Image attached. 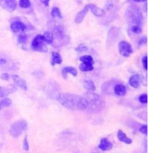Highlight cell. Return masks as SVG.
<instances>
[{"label":"cell","instance_id":"32","mask_svg":"<svg viewBox=\"0 0 152 153\" xmlns=\"http://www.w3.org/2000/svg\"><path fill=\"white\" fill-rule=\"evenodd\" d=\"M1 78L5 80H8L9 79V75L8 74H2L1 76Z\"/></svg>","mask_w":152,"mask_h":153},{"label":"cell","instance_id":"31","mask_svg":"<svg viewBox=\"0 0 152 153\" xmlns=\"http://www.w3.org/2000/svg\"><path fill=\"white\" fill-rule=\"evenodd\" d=\"M147 41H148L147 38L146 37H144V38H142L140 39V40L139 42V44L140 45H142L143 44H145L147 42Z\"/></svg>","mask_w":152,"mask_h":153},{"label":"cell","instance_id":"27","mask_svg":"<svg viewBox=\"0 0 152 153\" xmlns=\"http://www.w3.org/2000/svg\"><path fill=\"white\" fill-rule=\"evenodd\" d=\"M148 95L146 94H143L141 95L139 97V101L143 104H147L148 103Z\"/></svg>","mask_w":152,"mask_h":153},{"label":"cell","instance_id":"7","mask_svg":"<svg viewBox=\"0 0 152 153\" xmlns=\"http://www.w3.org/2000/svg\"><path fill=\"white\" fill-rule=\"evenodd\" d=\"M86 7L88 8V10H90V11L93 15L97 17H102L105 14V11L103 9L98 7L97 5L93 4H89L86 5Z\"/></svg>","mask_w":152,"mask_h":153},{"label":"cell","instance_id":"4","mask_svg":"<svg viewBox=\"0 0 152 153\" xmlns=\"http://www.w3.org/2000/svg\"><path fill=\"white\" fill-rule=\"evenodd\" d=\"M82 63L80 65L79 69L82 72H89L94 69V61L91 56L86 55L81 57L79 59Z\"/></svg>","mask_w":152,"mask_h":153},{"label":"cell","instance_id":"30","mask_svg":"<svg viewBox=\"0 0 152 153\" xmlns=\"http://www.w3.org/2000/svg\"><path fill=\"white\" fill-rule=\"evenodd\" d=\"M142 63L146 71H148V56H145L142 59Z\"/></svg>","mask_w":152,"mask_h":153},{"label":"cell","instance_id":"9","mask_svg":"<svg viewBox=\"0 0 152 153\" xmlns=\"http://www.w3.org/2000/svg\"><path fill=\"white\" fill-rule=\"evenodd\" d=\"M12 79L17 86H19L20 88H21L22 89H23L24 91L27 90V84H26V81L23 79L21 78L20 77L17 75H12Z\"/></svg>","mask_w":152,"mask_h":153},{"label":"cell","instance_id":"3","mask_svg":"<svg viewBox=\"0 0 152 153\" xmlns=\"http://www.w3.org/2000/svg\"><path fill=\"white\" fill-rule=\"evenodd\" d=\"M27 127V123L24 120H18L13 123L10 129V133L14 138L18 137Z\"/></svg>","mask_w":152,"mask_h":153},{"label":"cell","instance_id":"5","mask_svg":"<svg viewBox=\"0 0 152 153\" xmlns=\"http://www.w3.org/2000/svg\"><path fill=\"white\" fill-rule=\"evenodd\" d=\"M44 42L43 35H38L32 42V48L34 51L46 53L48 51V48Z\"/></svg>","mask_w":152,"mask_h":153},{"label":"cell","instance_id":"17","mask_svg":"<svg viewBox=\"0 0 152 153\" xmlns=\"http://www.w3.org/2000/svg\"><path fill=\"white\" fill-rule=\"evenodd\" d=\"M63 62V59L58 53L54 52L52 53L51 57V65L55 66L56 64L60 65Z\"/></svg>","mask_w":152,"mask_h":153},{"label":"cell","instance_id":"20","mask_svg":"<svg viewBox=\"0 0 152 153\" xmlns=\"http://www.w3.org/2000/svg\"><path fill=\"white\" fill-rule=\"evenodd\" d=\"M84 88L89 91H93L96 89L95 85L94 83L90 80H87L84 82Z\"/></svg>","mask_w":152,"mask_h":153},{"label":"cell","instance_id":"14","mask_svg":"<svg viewBox=\"0 0 152 153\" xmlns=\"http://www.w3.org/2000/svg\"><path fill=\"white\" fill-rule=\"evenodd\" d=\"M117 137L120 141L123 142L127 144H130L132 143V140L130 138H128L126 134L124 132H123L121 130H119L118 131Z\"/></svg>","mask_w":152,"mask_h":153},{"label":"cell","instance_id":"15","mask_svg":"<svg viewBox=\"0 0 152 153\" xmlns=\"http://www.w3.org/2000/svg\"><path fill=\"white\" fill-rule=\"evenodd\" d=\"M68 74H70L74 76H76L77 75V71L73 67H66L62 71V75L65 79H67Z\"/></svg>","mask_w":152,"mask_h":153},{"label":"cell","instance_id":"26","mask_svg":"<svg viewBox=\"0 0 152 153\" xmlns=\"http://www.w3.org/2000/svg\"><path fill=\"white\" fill-rule=\"evenodd\" d=\"M27 40V36L26 34H21L18 36V42L22 44V43H25Z\"/></svg>","mask_w":152,"mask_h":153},{"label":"cell","instance_id":"11","mask_svg":"<svg viewBox=\"0 0 152 153\" xmlns=\"http://www.w3.org/2000/svg\"><path fill=\"white\" fill-rule=\"evenodd\" d=\"M88 10H89L88 8L85 6V7L81 11H79L77 14V15L75 17V22L77 24L81 23L83 21L86 14H87Z\"/></svg>","mask_w":152,"mask_h":153},{"label":"cell","instance_id":"8","mask_svg":"<svg viewBox=\"0 0 152 153\" xmlns=\"http://www.w3.org/2000/svg\"><path fill=\"white\" fill-rule=\"evenodd\" d=\"M11 30L14 33H18L24 32L27 27L25 24L21 22H15L11 24L10 25Z\"/></svg>","mask_w":152,"mask_h":153},{"label":"cell","instance_id":"10","mask_svg":"<svg viewBox=\"0 0 152 153\" xmlns=\"http://www.w3.org/2000/svg\"><path fill=\"white\" fill-rule=\"evenodd\" d=\"M16 91L17 88L15 86H11L8 88L0 86V98L7 97L10 94L15 92Z\"/></svg>","mask_w":152,"mask_h":153},{"label":"cell","instance_id":"25","mask_svg":"<svg viewBox=\"0 0 152 153\" xmlns=\"http://www.w3.org/2000/svg\"><path fill=\"white\" fill-rule=\"evenodd\" d=\"M131 30L134 33L139 34V33H140L142 32V29L139 25H136L133 26L131 27Z\"/></svg>","mask_w":152,"mask_h":153},{"label":"cell","instance_id":"21","mask_svg":"<svg viewBox=\"0 0 152 153\" xmlns=\"http://www.w3.org/2000/svg\"><path fill=\"white\" fill-rule=\"evenodd\" d=\"M51 16L53 18L57 17L60 19L63 18V16L60 11V10L59 9L58 7H54L52 8L51 10Z\"/></svg>","mask_w":152,"mask_h":153},{"label":"cell","instance_id":"34","mask_svg":"<svg viewBox=\"0 0 152 153\" xmlns=\"http://www.w3.org/2000/svg\"><path fill=\"white\" fill-rule=\"evenodd\" d=\"M7 63V60L4 59V58H1L0 59V65L1 66H4Z\"/></svg>","mask_w":152,"mask_h":153},{"label":"cell","instance_id":"29","mask_svg":"<svg viewBox=\"0 0 152 153\" xmlns=\"http://www.w3.org/2000/svg\"><path fill=\"white\" fill-rule=\"evenodd\" d=\"M139 131L140 132H142L143 134L148 135V126L147 125H143L140 127L139 129Z\"/></svg>","mask_w":152,"mask_h":153},{"label":"cell","instance_id":"1","mask_svg":"<svg viewBox=\"0 0 152 153\" xmlns=\"http://www.w3.org/2000/svg\"><path fill=\"white\" fill-rule=\"evenodd\" d=\"M58 101L65 107L72 110H85L87 104L84 97L69 93H61L57 97Z\"/></svg>","mask_w":152,"mask_h":153},{"label":"cell","instance_id":"18","mask_svg":"<svg viewBox=\"0 0 152 153\" xmlns=\"http://www.w3.org/2000/svg\"><path fill=\"white\" fill-rule=\"evenodd\" d=\"M115 94L118 96H124L126 94L127 90L125 86L122 84L117 85L114 88Z\"/></svg>","mask_w":152,"mask_h":153},{"label":"cell","instance_id":"24","mask_svg":"<svg viewBox=\"0 0 152 153\" xmlns=\"http://www.w3.org/2000/svg\"><path fill=\"white\" fill-rule=\"evenodd\" d=\"M31 3L29 0H20L19 2V5L23 8H28L30 6Z\"/></svg>","mask_w":152,"mask_h":153},{"label":"cell","instance_id":"12","mask_svg":"<svg viewBox=\"0 0 152 153\" xmlns=\"http://www.w3.org/2000/svg\"><path fill=\"white\" fill-rule=\"evenodd\" d=\"M112 147H113L112 144L109 141H108L106 138H102L99 146V148L103 151L111 150L112 149Z\"/></svg>","mask_w":152,"mask_h":153},{"label":"cell","instance_id":"19","mask_svg":"<svg viewBox=\"0 0 152 153\" xmlns=\"http://www.w3.org/2000/svg\"><path fill=\"white\" fill-rule=\"evenodd\" d=\"M44 41L48 44H52L54 41V35L52 32H45L43 35Z\"/></svg>","mask_w":152,"mask_h":153},{"label":"cell","instance_id":"13","mask_svg":"<svg viewBox=\"0 0 152 153\" xmlns=\"http://www.w3.org/2000/svg\"><path fill=\"white\" fill-rule=\"evenodd\" d=\"M129 83L132 87L134 88H138L141 83V77L140 75L136 74L132 76L130 78Z\"/></svg>","mask_w":152,"mask_h":153},{"label":"cell","instance_id":"2","mask_svg":"<svg viewBox=\"0 0 152 153\" xmlns=\"http://www.w3.org/2000/svg\"><path fill=\"white\" fill-rule=\"evenodd\" d=\"M84 98L87 104V109L91 112L100 111L104 106L103 100L97 94L89 92L86 94Z\"/></svg>","mask_w":152,"mask_h":153},{"label":"cell","instance_id":"6","mask_svg":"<svg viewBox=\"0 0 152 153\" xmlns=\"http://www.w3.org/2000/svg\"><path fill=\"white\" fill-rule=\"evenodd\" d=\"M118 48L121 55L125 57H130L133 53V50L131 44L125 41H122L120 42Z\"/></svg>","mask_w":152,"mask_h":153},{"label":"cell","instance_id":"33","mask_svg":"<svg viewBox=\"0 0 152 153\" xmlns=\"http://www.w3.org/2000/svg\"><path fill=\"white\" fill-rule=\"evenodd\" d=\"M40 1L46 7H48L49 6V4L50 0H40Z\"/></svg>","mask_w":152,"mask_h":153},{"label":"cell","instance_id":"28","mask_svg":"<svg viewBox=\"0 0 152 153\" xmlns=\"http://www.w3.org/2000/svg\"><path fill=\"white\" fill-rule=\"evenodd\" d=\"M29 149V143L27 141V137L26 136L23 141V149L26 151H28Z\"/></svg>","mask_w":152,"mask_h":153},{"label":"cell","instance_id":"35","mask_svg":"<svg viewBox=\"0 0 152 153\" xmlns=\"http://www.w3.org/2000/svg\"><path fill=\"white\" fill-rule=\"evenodd\" d=\"M136 2H145L147 0H134Z\"/></svg>","mask_w":152,"mask_h":153},{"label":"cell","instance_id":"16","mask_svg":"<svg viewBox=\"0 0 152 153\" xmlns=\"http://www.w3.org/2000/svg\"><path fill=\"white\" fill-rule=\"evenodd\" d=\"M5 5L9 12H13L16 8L17 2L16 0H5Z\"/></svg>","mask_w":152,"mask_h":153},{"label":"cell","instance_id":"22","mask_svg":"<svg viewBox=\"0 0 152 153\" xmlns=\"http://www.w3.org/2000/svg\"><path fill=\"white\" fill-rule=\"evenodd\" d=\"M11 104H12V101L10 99L8 98L3 99L2 101H0V110L5 107L10 106Z\"/></svg>","mask_w":152,"mask_h":153},{"label":"cell","instance_id":"23","mask_svg":"<svg viewBox=\"0 0 152 153\" xmlns=\"http://www.w3.org/2000/svg\"><path fill=\"white\" fill-rule=\"evenodd\" d=\"M87 50H88V47L86 44H80L75 49V50H76L77 52L80 53L87 51Z\"/></svg>","mask_w":152,"mask_h":153}]
</instances>
